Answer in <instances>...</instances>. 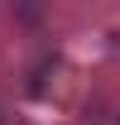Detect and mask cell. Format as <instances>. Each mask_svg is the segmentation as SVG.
Returning <instances> with one entry per match:
<instances>
[]
</instances>
